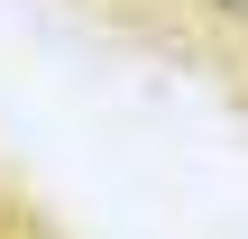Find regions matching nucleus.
Masks as SVG:
<instances>
[{"instance_id": "f257e3e1", "label": "nucleus", "mask_w": 248, "mask_h": 239, "mask_svg": "<svg viewBox=\"0 0 248 239\" xmlns=\"http://www.w3.org/2000/svg\"><path fill=\"white\" fill-rule=\"evenodd\" d=\"M212 18H230V28H248V0H202Z\"/></svg>"}]
</instances>
